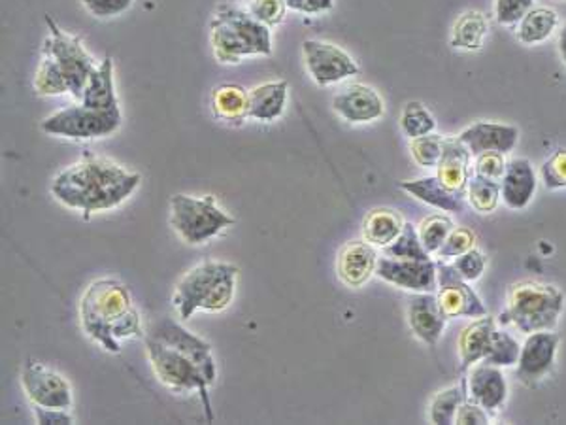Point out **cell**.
<instances>
[{
    "instance_id": "cell-26",
    "label": "cell",
    "mask_w": 566,
    "mask_h": 425,
    "mask_svg": "<svg viewBox=\"0 0 566 425\" xmlns=\"http://www.w3.org/2000/svg\"><path fill=\"white\" fill-rule=\"evenodd\" d=\"M250 108V91L238 84H221L211 94V112L218 120L227 123H242Z\"/></svg>"
},
{
    "instance_id": "cell-11",
    "label": "cell",
    "mask_w": 566,
    "mask_h": 425,
    "mask_svg": "<svg viewBox=\"0 0 566 425\" xmlns=\"http://www.w3.org/2000/svg\"><path fill=\"white\" fill-rule=\"evenodd\" d=\"M303 54L309 76L317 86L340 84L359 74V65L353 57L330 42L306 41L303 44Z\"/></svg>"
},
{
    "instance_id": "cell-47",
    "label": "cell",
    "mask_w": 566,
    "mask_h": 425,
    "mask_svg": "<svg viewBox=\"0 0 566 425\" xmlns=\"http://www.w3.org/2000/svg\"><path fill=\"white\" fill-rule=\"evenodd\" d=\"M34 416H36V422L42 425L74 424L73 414L66 411V408H44V406H34Z\"/></svg>"
},
{
    "instance_id": "cell-39",
    "label": "cell",
    "mask_w": 566,
    "mask_h": 425,
    "mask_svg": "<svg viewBox=\"0 0 566 425\" xmlns=\"http://www.w3.org/2000/svg\"><path fill=\"white\" fill-rule=\"evenodd\" d=\"M287 2L285 0H251L250 14L255 20L264 23L266 28H276L282 23L287 12Z\"/></svg>"
},
{
    "instance_id": "cell-6",
    "label": "cell",
    "mask_w": 566,
    "mask_h": 425,
    "mask_svg": "<svg viewBox=\"0 0 566 425\" xmlns=\"http://www.w3.org/2000/svg\"><path fill=\"white\" fill-rule=\"evenodd\" d=\"M565 310V295L559 287L541 282H520L510 287L507 308L499 316L501 326H514L525 335L554 331Z\"/></svg>"
},
{
    "instance_id": "cell-31",
    "label": "cell",
    "mask_w": 566,
    "mask_h": 425,
    "mask_svg": "<svg viewBox=\"0 0 566 425\" xmlns=\"http://www.w3.org/2000/svg\"><path fill=\"white\" fill-rule=\"evenodd\" d=\"M467 197L468 203L475 208L476 212H494L502 199L501 182L499 179L486 178V176H480V174H472V178L468 182Z\"/></svg>"
},
{
    "instance_id": "cell-23",
    "label": "cell",
    "mask_w": 566,
    "mask_h": 425,
    "mask_svg": "<svg viewBox=\"0 0 566 425\" xmlns=\"http://www.w3.org/2000/svg\"><path fill=\"white\" fill-rule=\"evenodd\" d=\"M402 192L410 193L412 197L422 200L425 205L438 208L442 212H462L465 210V203L461 195L449 192L448 187L442 184L438 176H427V178L406 179L399 184Z\"/></svg>"
},
{
    "instance_id": "cell-41",
    "label": "cell",
    "mask_w": 566,
    "mask_h": 425,
    "mask_svg": "<svg viewBox=\"0 0 566 425\" xmlns=\"http://www.w3.org/2000/svg\"><path fill=\"white\" fill-rule=\"evenodd\" d=\"M533 8L534 0H497L494 15L501 25L510 28V25H518Z\"/></svg>"
},
{
    "instance_id": "cell-42",
    "label": "cell",
    "mask_w": 566,
    "mask_h": 425,
    "mask_svg": "<svg viewBox=\"0 0 566 425\" xmlns=\"http://www.w3.org/2000/svg\"><path fill=\"white\" fill-rule=\"evenodd\" d=\"M542 182L547 189H565L566 187V150H557L549 160L544 161L541 168Z\"/></svg>"
},
{
    "instance_id": "cell-46",
    "label": "cell",
    "mask_w": 566,
    "mask_h": 425,
    "mask_svg": "<svg viewBox=\"0 0 566 425\" xmlns=\"http://www.w3.org/2000/svg\"><path fill=\"white\" fill-rule=\"evenodd\" d=\"M293 12L306 15L325 14L335 7V0H285Z\"/></svg>"
},
{
    "instance_id": "cell-36",
    "label": "cell",
    "mask_w": 566,
    "mask_h": 425,
    "mask_svg": "<svg viewBox=\"0 0 566 425\" xmlns=\"http://www.w3.org/2000/svg\"><path fill=\"white\" fill-rule=\"evenodd\" d=\"M410 152L417 165L423 168H436L440 163L442 152H444V137L440 134H425L420 139H412Z\"/></svg>"
},
{
    "instance_id": "cell-37",
    "label": "cell",
    "mask_w": 566,
    "mask_h": 425,
    "mask_svg": "<svg viewBox=\"0 0 566 425\" xmlns=\"http://www.w3.org/2000/svg\"><path fill=\"white\" fill-rule=\"evenodd\" d=\"M520 352V342L510 333L497 329V333H494L493 350L489 353V358L486 359V363L501 367V369L502 367L518 366Z\"/></svg>"
},
{
    "instance_id": "cell-9",
    "label": "cell",
    "mask_w": 566,
    "mask_h": 425,
    "mask_svg": "<svg viewBox=\"0 0 566 425\" xmlns=\"http://www.w3.org/2000/svg\"><path fill=\"white\" fill-rule=\"evenodd\" d=\"M121 110H95L81 102L63 108L42 121V131L70 140L105 139L121 127Z\"/></svg>"
},
{
    "instance_id": "cell-16",
    "label": "cell",
    "mask_w": 566,
    "mask_h": 425,
    "mask_svg": "<svg viewBox=\"0 0 566 425\" xmlns=\"http://www.w3.org/2000/svg\"><path fill=\"white\" fill-rule=\"evenodd\" d=\"M333 108L349 123H370L380 120L385 112L380 94L364 84L344 87L340 94L335 95Z\"/></svg>"
},
{
    "instance_id": "cell-20",
    "label": "cell",
    "mask_w": 566,
    "mask_h": 425,
    "mask_svg": "<svg viewBox=\"0 0 566 425\" xmlns=\"http://www.w3.org/2000/svg\"><path fill=\"white\" fill-rule=\"evenodd\" d=\"M378 253L367 240H353L340 250L338 255V276L348 287H362L378 266Z\"/></svg>"
},
{
    "instance_id": "cell-2",
    "label": "cell",
    "mask_w": 566,
    "mask_h": 425,
    "mask_svg": "<svg viewBox=\"0 0 566 425\" xmlns=\"http://www.w3.org/2000/svg\"><path fill=\"white\" fill-rule=\"evenodd\" d=\"M140 179V174L129 173L113 161L86 155L55 176L52 195L61 205L79 210L89 220L92 214L112 210L126 203L137 192Z\"/></svg>"
},
{
    "instance_id": "cell-19",
    "label": "cell",
    "mask_w": 566,
    "mask_h": 425,
    "mask_svg": "<svg viewBox=\"0 0 566 425\" xmlns=\"http://www.w3.org/2000/svg\"><path fill=\"white\" fill-rule=\"evenodd\" d=\"M448 316L442 310L436 293H417L409 305V322L417 339L425 345L436 346L448 324Z\"/></svg>"
},
{
    "instance_id": "cell-18",
    "label": "cell",
    "mask_w": 566,
    "mask_h": 425,
    "mask_svg": "<svg viewBox=\"0 0 566 425\" xmlns=\"http://www.w3.org/2000/svg\"><path fill=\"white\" fill-rule=\"evenodd\" d=\"M459 139L470 150L472 157L486 152H499L507 155L518 146L520 129L508 126V123H497V121H476L459 134Z\"/></svg>"
},
{
    "instance_id": "cell-12",
    "label": "cell",
    "mask_w": 566,
    "mask_h": 425,
    "mask_svg": "<svg viewBox=\"0 0 566 425\" xmlns=\"http://www.w3.org/2000/svg\"><path fill=\"white\" fill-rule=\"evenodd\" d=\"M21 384L26 397L33 406L44 408H70L73 406V390L59 372L50 367L42 366L39 361H26L21 371Z\"/></svg>"
},
{
    "instance_id": "cell-13",
    "label": "cell",
    "mask_w": 566,
    "mask_h": 425,
    "mask_svg": "<svg viewBox=\"0 0 566 425\" xmlns=\"http://www.w3.org/2000/svg\"><path fill=\"white\" fill-rule=\"evenodd\" d=\"M560 337L554 331H536L527 335L521 345L515 377L521 384L536 385L554 371Z\"/></svg>"
},
{
    "instance_id": "cell-14",
    "label": "cell",
    "mask_w": 566,
    "mask_h": 425,
    "mask_svg": "<svg viewBox=\"0 0 566 425\" xmlns=\"http://www.w3.org/2000/svg\"><path fill=\"white\" fill-rule=\"evenodd\" d=\"M375 274L393 286L415 293H436L438 290V269L436 261L401 260V258H380Z\"/></svg>"
},
{
    "instance_id": "cell-32",
    "label": "cell",
    "mask_w": 566,
    "mask_h": 425,
    "mask_svg": "<svg viewBox=\"0 0 566 425\" xmlns=\"http://www.w3.org/2000/svg\"><path fill=\"white\" fill-rule=\"evenodd\" d=\"M402 133L409 139H420L425 134L435 133L436 120L433 113L428 112V108L417 100H412L406 107L402 108L401 113Z\"/></svg>"
},
{
    "instance_id": "cell-22",
    "label": "cell",
    "mask_w": 566,
    "mask_h": 425,
    "mask_svg": "<svg viewBox=\"0 0 566 425\" xmlns=\"http://www.w3.org/2000/svg\"><path fill=\"white\" fill-rule=\"evenodd\" d=\"M494 333H497V322L489 314L480 316L462 329L457 340L459 358H461L459 372H467L470 367L489 358V353L493 350Z\"/></svg>"
},
{
    "instance_id": "cell-35",
    "label": "cell",
    "mask_w": 566,
    "mask_h": 425,
    "mask_svg": "<svg viewBox=\"0 0 566 425\" xmlns=\"http://www.w3.org/2000/svg\"><path fill=\"white\" fill-rule=\"evenodd\" d=\"M454 229L455 224L449 216H446V214H435V216H431L427 220H423L417 231H420V239H422L425 250L431 255H436Z\"/></svg>"
},
{
    "instance_id": "cell-3",
    "label": "cell",
    "mask_w": 566,
    "mask_h": 425,
    "mask_svg": "<svg viewBox=\"0 0 566 425\" xmlns=\"http://www.w3.org/2000/svg\"><path fill=\"white\" fill-rule=\"evenodd\" d=\"M79 319L89 339L106 352H121V342L145 337L131 292L119 280L102 279L87 287L79 303Z\"/></svg>"
},
{
    "instance_id": "cell-17",
    "label": "cell",
    "mask_w": 566,
    "mask_h": 425,
    "mask_svg": "<svg viewBox=\"0 0 566 425\" xmlns=\"http://www.w3.org/2000/svg\"><path fill=\"white\" fill-rule=\"evenodd\" d=\"M472 153L459 137H444V152L436 165V176L449 192L467 197L468 182L472 178Z\"/></svg>"
},
{
    "instance_id": "cell-29",
    "label": "cell",
    "mask_w": 566,
    "mask_h": 425,
    "mask_svg": "<svg viewBox=\"0 0 566 425\" xmlns=\"http://www.w3.org/2000/svg\"><path fill=\"white\" fill-rule=\"evenodd\" d=\"M559 28V14L552 8H533L523 20L518 23V39L527 46L542 44L554 36Z\"/></svg>"
},
{
    "instance_id": "cell-1",
    "label": "cell",
    "mask_w": 566,
    "mask_h": 425,
    "mask_svg": "<svg viewBox=\"0 0 566 425\" xmlns=\"http://www.w3.org/2000/svg\"><path fill=\"white\" fill-rule=\"evenodd\" d=\"M144 340L157 379L176 392H197L203 399L206 418L211 422L214 412L208 388L218 374L211 346L171 318L159 319Z\"/></svg>"
},
{
    "instance_id": "cell-33",
    "label": "cell",
    "mask_w": 566,
    "mask_h": 425,
    "mask_svg": "<svg viewBox=\"0 0 566 425\" xmlns=\"http://www.w3.org/2000/svg\"><path fill=\"white\" fill-rule=\"evenodd\" d=\"M34 89L42 97H59V95L68 94L65 76L50 55L42 54L39 70L34 76Z\"/></svg>"
},
{
    "instance_id": "cell-5",
    "label": "cell",
    "mask_w": 566,
    "mask_h": 425,
    "mask_svg": "<svg viewBox=\"0 0 566 425\" xmlns=\"http://www.w3.org/2000/svg\"><path fill=\"white\" fill-rule=\"evenodd\" d=\"M214 55L221 65H238L251 55L272 54L271 28L238 8L219 7L210 23Z\"/></svg>"
},
{
    "instance_id": "cell-45",
    "label": "cell",
    "mask_w": 566,
    "mask_h": 425,
    "mask_svg": "<svg viewBox=\"0 0 566 425\" xmlns=\"http://www.w3.org/2000/svg\"><path fill=\"white\" fill-rule=\"evenodd\" d=\"M489 414L483 406L478 405L475 401H470L467 399L461 406H459V411H457V418H455V424L459 425H488L489 424Z\"/></svg>"
},
{
    "instance_id": "cell-40",
    "label": "cell",
    "mask_w": 566,
    "mask_h": 425,
    "mask_svg": "<svg viewBox=\"0 0 566 425\" xmlns=\"http://www.w3.org/2000/svg\"><path fill=\"white\" fill-rule=\"evenodd\" d=\"M486 265H488V258L476 247L468 250L467 253H462L459 258H455L454 263H451L457 274L467 282L480 280L481 274L486 271Z\"/></svg>"
},
{
    "instance_id": "cell-34",
    "label": "cell",
    "mask_w": 566,
    "mask_h": 425,
    "mask_svg": "<svg viewBox=\"0 0 566 425\" xmlns=\"http://www.w3.org/2000/svg\"><path fill=\"white\" fill-rule=\"evenodd\" d=\"M385 255L401 258V260H431V253L425 250L422 239H420V231L410 221L404 224L399 239L393 244L385 247Z\"/></svg>"
},
{
    "instance_id": "cell-7",
    "label": "cell",
    "mask_w": 566,
    "mask_h": 425,
    "mask_svg": "<svg viewBox=\"0 0 566 425\" xmlns=\"http://www.w3.org/2000/svg\"><path fill=\"white\" fill-rule=\"evenodd\" d=\"M171 210V226L179 239L192 247L210 242L235 224V218L224 212L211 195L200 199L192 195H174Z\"/></svg>"
},
{
    "instance_id": "cell-44",
    "label": "cell",
    "mask_w": 566,
    "mask_h": 425,
    "mask_svg": "<svg viewBox=\"0 0 566 425\" xmlns=\"http://www.w3.org/2000/svg\"><path fill=\"white\" fill-rule=\"evenodd\" d=\"M134 0H81V4L86 7L89 14L100 20L116 18L127 12L132 7Z\"/></svg>"
},
{
    "instance_id": "cell-27",
    "label": "cell",
    "mask_w": 566,
    "mask_h": 425,
    "mask_svg": "<svg viewBox=\"0 0 566 425\" xmlns=\"http://www.w3.org/2000/svg\"><path fill=\"white\" fill-rule=\"evenodd\" d=\"M404 218L401 212L391 208H375L364 218L362 235L372 247L385 248L393 244L404 229Z\"/></svg>"
},
{
    "instance_id": "cell-10",
    "label": "cell",
    "mask_w": 566,
    "mask_h": 425,
    "mask_svg": "<svg viewBox=\"0 0 566 425\" xmlns=\"http://www.w3.org/2000/svg\"><path fill=\"white\" fill-rule=\"evenodd\" d=\"M438 290L436 297L448 318H480L488 314L483 301L470 287V282L461 279L454 266L444 260L436 261Z\"/></svg>"
},
{
    "instance_id": "cell-21",
    "label": "cell",
    "mask_w": 566,
    "mask_h": 425,
    "mask_svg": "<svg viewBox=\"0 0 566 425\" xmlns=\"http://www.w3.org/2000/svg\"><path fill=\"white\" fill-rule=\"evenodd\" d=\"M538 182L531 161L514 157L507 163L501 179V197L510 210H523L533 200Z\"/></svg>"
},
{
    "instance_id": "cell-24",
    "label": "cell",
    "mask_w": 566,
    "mask_h": 425,
    "mask_svg": "<svg viewBox=\"0 0 566 425\" xmlns=\"http://www.w3.org/2000/svg\"><path fill=\"white\" fill-rule=\"evenodd\" d=\"M79 102L95 110H119L118 95L113 86L112 57H105L99 67L95 68Z\"/></svg>"
},
{
    "instance_id": "cell-30",
    "label": "cell",
    "mask_w": 566,
    "mask_h": 425,
    "mask_svg": "<svg viewBox=\"0 0 566 425\" xmlns=\"http://www.w3.org/2000/svg\"><path fill=\"white\" fill-rule=\"evenodd\" d=\"M468 399L467 379H462L457 385L446 388L442 392L436 393L431 401V411H428V419L433 424L451 425L457 418L459 406Z\"/></svg>"
},
{
    "instance_id": "cell-43",
    "label": "cell",
    "mask_w": 566,
    "mask_h": 425,
    "mask_svg": "<svg viewBox=\"0 0 566 425\" xmlns=\"http://www.w3.org/2000/svg\"><path fill=\"white\" fill-rule=\"evenodd\" d=\"M508 161L504 160V153L486 152L475 157V174L486 176V178L499 179L501 182L507 171Z\"/></svg>"
},
{
    "instance_id": "cell-8",
    "label": "cell",
    "mask_w": 566,
    "mask_h": 425,
    "mask_svg": "<svg viewBox=\"0 0 566 425\" xmlns=\"http://www.w3.org/2000/svg\"><path fill=\"white\" fill-rule=\"evenodd\" d=\"M46 23L50 36L44 42L42 54L50 55L57 63V67L65 76L68 94L73 95L74 99L81 100L87 81L99 65H95V59L78 36L65 33L50 15H46Z\"/></svg>"
},
{
    "instance_id": "cell-38",
    "label": "cell",
    "mask_w": 566,
    "mask_h": 425,
    "mask_svg": "<svg viewBox=\"0 0 566 425\" xmlns=\"http://www.w3.org/2000/svg\"><path fill=\"white\" fill-rule=\"evenodd\" d=\"M475 247L476 235L467 227H455L446 242L442 244L438 253H436V258L444 261L455 260V258H459V255L467 253L468 250H472Z\"/></svg>"
},
{
    "instance_id": "cell-48",
    "label": "cell",
    "mask_w": 566,
    "mask_h": 425,
    "mask_svg": "<svg viewBox=\"0 0 566 425\" xmlns=\"http://www.w3.org/2000/svg\"><path fill=\"white\" fill-rule=\"evenodd\" d=\"M559 52L560 57H563V61L566 63V23L563 25V31H560L559 34Z\"/></svg>"
},
{
    "instance_id": "cell-15",
    "label": "cell",
    "mask_w": 566,
    "mask_h": 425,
    "mask_svg": "<svg viewBox=\"0 0 566 425\" xmlns=\"http://www.w3.org/2000/svg\"><path fill=\"white\" fill-rule=\"evenodd\" d=\"M465 379H467L468 399L483 406L489 414H497L502 406L507 405L508 382L501 367L480 361L468 369Z\"/></svg>"
},
{
    "instance_id": "cell-4",
    "label": "cell",
    "mask_w": 566,
    "mask_h": 425,
    "mask_svg": "<svg viewBox=\"0 0 566 425\" xmlns=\"http://www.w3.org/2000/svg\"><path fill=\"white\" fill-rule=\"evenodd\" d=\"M238 266L206 260L193 266L172 295L174 308L182 319L192 318L197 310L221 313L231 305L237 290Z\"/></svg>"
},
{
    "instance_id": "cell-25",
    "label": "cell",
    "mask_w": 566,
    "mask_h": 425,
    "mask_svg": "<svg viewBox=\"0 0 566 425\" xmlns=\"http://www.w3.org/2000/svg\"><path fill=\"white\" fill-rule=\"evenodd\" d=\"M287 95H290V84L285 80L269 81L263 86L253 87L250 91L248 116L251 120H277L285 110Z\"/></svg>"
},
{
    "instance_id": "cell-28",
    "label": "cell",
    "mask_w": 566,
    "mask_h": 425,
    "mask_svg": "<svg viewBox=\"0 0 566 425\" xmlns=\"http://www.w3.org/2000/svg\"><path fill=\"white\" fill-rule=\"evenodd\" d=\"M488 18L478 10H468L455 21L449 46L462 52H478L488 36Z\"/></svg>"
}]
</instances>
